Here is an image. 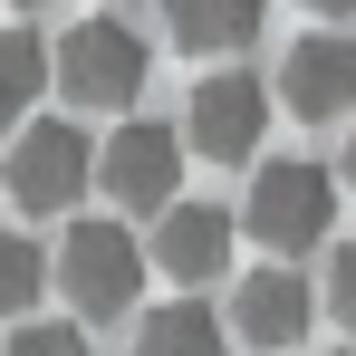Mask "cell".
I'll return each mask as SVG.
<instances>
[{
    "label": "cell",
    "mask_w": 356,
    "mask_h": 356,
    "mask_svg": "<svg viewBox=\"0 0 356 356\" xmlns=\"http://www.w3.org/2000/svg\"><path fill=\"white\" fill-rule=\"evenodd\" d=\"M145 77H154V49H145V29H125L116 10L77 19L58 39V97L77 116H125L145 97Z\"/></svg>",
    "instance_id": "obj_1"
},
{
    "label": "cell",
    "mask_w": 356,
    "mask_h": 356,
    "mask_svg": "<svg viewBox=\"0 0 356 356\" xmlns=\"http://www.w3.org/2000/svg\"><path fill=\"white\" fill-rule=\"evenodd\" d=\"M337 232V174L308 164V154H270L250 174V241L270 250H318Z\"/></svg>",
    "instance_id": "obj_2"
},
{
    "label": "cell",
    "mask_w": 356,
    "mask_h": 356,
    "mask_svg": "<svg viewBox=\"0 0 356 356\" xmlns=\"http://www.w3.org/2000/svg\"><path fill=\"white\" fill-rule=\"evenodd\" d=\"M145 260H154V250L125 232V222H77V232L58 241V298L87 308V318H116V308L145 298Z\"/></svg>",
    "instance_id": "obj_3"
},
{
    "label": "cell",
    "mask_w": 356,
    "mask_h": 356,
    "mask_svg": "<svg viewBox=\"0 0 356 356\" xmlns=\"http://www.w3.org/2000/svg\"><path fill=\"white\" fill-rule=\"evenodd\" d=\"M87 174H97V145L77 116H29L10 135V202L19 212H67L87 193Z\"/></svg>",
    "instance_id": "obj_4"
},
{
    "label": "cell",
    "mask_w": 356,
    "mask_h": 356,
    "mask_svg": "<svg viewBox=\"0 0 356 356\" xmlns=\"http://www.w3.org/2000/svg\"><path fill=\"white\" fill-rule=\"evenodd\" d=\"M97 183H106V202H125V212H174L183 202V135L154 125V116H125L97 145Z\"/></svg>",
    "instance_id": "obj_5"
},
{
    "label": "cell",
    "mask_w": 356,
    "mask_h": 356,
    "mask_svg": "<svg viewBox=\"0 0 356 356\" xmlns=\"http://www.w3.org/2000/svg\"><path fill=\"white\" fill-rule=\"evenodd\" d=\"M260 135H270V87L260 77H202L193 87V116H183V145L193 154H212V164H241V154H260Z\"/></svg>",
    "instance_id": "obj_6"
},
{
    "label": "cell",
    "mask_w": 356,
    "mask_h": 356,
    "mask_svg": "<svg viewBox=\"0 0 356 356\" xmlns=\"http://www.w3.org/2000/svg\"><path fill=\"white\" fill-rule=\"evenodd\" d=\"M280 106H289V116H308V125L356 116V39H337V29L289 39V58H280Z\"/></svg>",
    "instance_id": "obj_7"
},
{
    "label": "cell",
    "mask_w": 356,
    "mask_h": 356,
    "mask_svg": "<svg viewBox=\"0 0 356 356\" xmlns=\"http://www.w3.org/2000/svg\"><path fill=\"white\" fill-rule=\"evenodd\" d=\"M308 318H318V298H308L298 270H250L241 298H232V337L241 347H270V356H289L308 337Z\"/></svg>",
    "instance_id": "obj_8"
},
{
    "label": "cell",
    "mask_w": 356,
    "mask_h": 356,
    "mask_svg": "<svg viewBox=\"0 0 356 356\" xmlns=\"http://www.w3.org/2000/svg\"><path fill=\"white\" fill-rule=\"evenodd\" d=\"M164 232H154V270L183 280V289H202V280H222V260H232V212L222 202H174V212H154Z\"/></svg>",
    "instance_id": "obj_9"
},
{
    "label": "cell",
    "mask_w": 356,
    "mask_h": 356,
    "mask_svg": "<svg viewBox=\"0 0 356 356\" xmlns=\"http://www.w3.org/2000/svg\"><path fill=\"white\" fill-rule=\"evenodd\" d=\"M260 19H270V0H164V39L183 58H232L260 39Z\"/></svg>",
    "instance_id": "obj_10"
},
{
    "label": "cell",
    "mask_w": 356,
    "mask_h": 356,
    "mask_svg": "<svg viewBox=\"0 0 356 356\" xmlns=\"http://www.w3.org/2000/svg\"><path fill=\"white\" fill-rule=\"evenodd\" d=\"M135 356H232V318H222V308H202V298L145 308V327H135Z\"/></svg>",
    "instance_id": "obj_11"
},
{
    "label": "cell",
    "mask_w": 356,
    "mask_h": 356,
    "mask_svg": "<svg viewBox=\"0 0 356 356\" xmlns=\"http://www.w3.org/2000/svg\"><path fill=\"white\" fill-rule=\"evenodd\" d=\"M49 87H58V49H49L39 29H0V125L19 135Z\"/></svg>",
    "instance_id": "obj_12"
},
{
    "label": "cell",
    "mask_w": 356,
    "mask_h": 356,
    "mask_svg": "<svg viewBox=\"0 0 356 356\" xmlns=\"http://www.w3.org/2000/svg\"><path fill=\"white\" fill-rule=\"evenodd\" d=\"M49 289H58V260H49L29 232H0V327H19Z\"/></svg>",
    "instance_id": "obj_13"
},
{
    "label": "cell",
    "mask_w": 356,
    "mask_h": 356,
    "mask_svg": "<svg viewBox=\"0 0 356 356\" xmlns=\"http://www.w3.org/2000/svg\"><path fill=\"white\" fill-rule=\"evenodd\" d=\"M0 356H87V327H67V318H19Z\"/></svg>",
    "instance_id": "obj_14"
},
{
    "label": "cell",
    "mask_w": 356,
    "mask_h": 356,
    "mask_svg": "<svg viewBox=\"0 0 356 356\" xmlns=\"http://www.w3.org/2000/svg\"><path fill=\"white\" fill-rule=\"evenodd\" d=\"M327 308L356 327V241H337V250H327Z\"/></svg>",
    "instance_id": "obj_15"
},
{
    "label": "cell",
    "mask_w": 356,
    "mask_h": 356,
    "mask_svg": "<svg viewBox=\"0 0 356 356\" xmlns=\"http://www.w3.org/2000/svg\"><path fill=\"white\" fill-rule=\"evenodd\" d=\"M308 10H318V19H347V10H356V0H308Z\"/></svg>",
    "instance_id": "obj_16"
},
{
    "label": "cell",
    "mask_w": 356,
    "mask_h": 356,
    "mask_svg": "<svg viewBox=\"0 0 356 356\" xmlns=\"http://www.w3.org/2000/svg\"><path fill=\"white\" fill-rule=\"evenodd\" d=\"M347 183H356V116H347Z\"/></svg>",
    "instance_id": "obj_17"
},
{
    "label": "cell",
    "mask_w": 356,
    "mask_h": 356,
    "mask_svg": "<svg viewBox=\"0 0 356 356\" xmlns=\"http://www.w3.org/2000/svg\"><path fill=\"white\" fill-rule=\"evenodd\" d=\"M10 10H49V0H10Z\"/></svg>",
    "instance_id": "obj_18"
}]
</instances>
